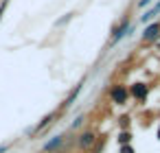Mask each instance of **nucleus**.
<instances>
[{
    "mask_svg": "<svg viewBox=\"0 0 160 153\" xmlns=\"http://www.w3.org/2000/svg\"><path fill=\"white\" fill-rule=\"evenodd\" d=\"M97 131L94 129H83V131H79L77 136H75V144H77V149L81 151V153H88V151H92L94 149V144H97Z\"/></svg>",
    "mask_w": 160,
    "mask_h": 153,
    "instance_id": "nucleus-1",
    "label": "nucleus"
},
{
    "mask_svg": "<svg viewBox=\"0 0 160 153\" xmlns=\"http://www.w3.org/2000/svg\"><path fill=\"white\" fill-rule=\"evenodd\" d=\"M66 142H68V133H57V136H53L51 140H46L42 144V151L44 153H64Z\"/></svg>",
    "mask_w": 160,
    "mask_h": 153,
    "instance_id": "nucleus-2",
    "label": "nucleus"
},
{
    "mask_svg": "<svg viewBox=\"0 0 160 153\" xmlns=\"http://www.w3.org/2000/svg\"><path fill=\"white\" fill-rule=\"evenodd\" d=\"M108 96H110V101H112L114 105H125V103H127V98H129V90H127V85L116 83V85H112V88H110Z\"/></svg>",
    "mask_w": 160,
    "mask_h": 153,
    "instance_id": "nucleus-3",
    "label": "nucleus"
},
{
    "mask_svg": "<svg viewBox=\"0 0 160 153\" xmlns=\"http://www.w3.org/2000/svg\"><path fill=\"white\" fill-rule=\"evenodd\" d=\"M127 90H129V96H132L134 101H138V103H145V101H147V96H149V85H147V83H142V81L132 83Z\"/></svg>",
    "mask_w": 160,
    "mask_h": 153,
    "instance_id": "nucleus-4",
    "label": "nucleus"
},
{
    "mask_svg": "<svg viewBox=\"0 0 160 153\" xmlns=\"http://www.w3.org/2000/svg\"><path fill=\"white\" fill-rule=\"evenodd\" d=\"M129 29H132V20H129V16H127V18L121 20V24H116V26L112 29V44H116V42H121L125 35H129Z\"/></svg>",
    "mask_w": 160,
    "mask_h": 153,
    "instance_id": "nucleus-5",
    "label": "nucleus"
},
{
    "mask_svg": "<svg viewBox=\"0 0 160 153\" xmlns=\"http://www.w3.org/2000/svg\"><path fill=\"white\" fill-rule=\"evenodd\" d=\"M55 118H57V112H51L48 116H44V118H42V120H40L33 129H31V138H35V136H38V133H42L46 127H51V125L55 122Z\"/></svg>",
    "mask_w": 160,
    "mask_h": 153,
    "instance_id": "nucleus-6",
    "label": "nucleus"
},
{
    "mask_svg": "<svg viewBox=\"0 0 160 153\" xmlns=\"http://www.w3.org/2000/svg\"><path fill=\"white\" fill-rule=\"evenodd\" d=\"M160 37V22H151L142 31V42H156Z\"/></svg>",
    "mask_w": 160,
    "mask_h": 153,
    "instance_id": "nucleus-7",
    "label": "nucleus"
},
{
    "mask_svg": "<svg viewBox=\"0 0 160 153\" xmlns=\"http://www.w3.org/2000/svg\"><path fill=\"white\" fill-rule=\"evenodd\" d=\"M81 90H83V85H77V88H75V90L70 92V96H68V98L64 101V105H62V109H68V107H70V105H72V103L77 101V96H79V92H81Z\"/></svg>",
    "mask_w": 160,
    "mask_h": 153,
    "instance_id": "nucleus-8",
    "label": "nucleus"
},
{
    "mask_svg": "<svg viewBox=\"0 0 160 153\" xmlns=\"http://www.w3.org/2000/svg\"><path fill=\"white\" fill-rule=\"evenodd\" d=\"M158 13H160V2H158V5H156V7H153L151 11H147V13H145V16L140 18V22H142V24H145V22H151V20H153V18H156Z\"/></svg>",
    "mask_w": 160,
    "mask_h": 153,
    "instance_id": "nucleus-9",
    "label": "nucleus"
},
{
    "mask_svg": "<svg viewBox=\"0 0 160 153\" xmlns=\"http://www.w3.org/2000/svg\"><path fill=\"white\" fill-rule=\"evenodd\" d=\"M83 122H86V116H83V114H81V116H77V118L70 122V131H77V129H79Z\"/></svg>",
    "mask_w": 160,
    "mask_h": 153,
    "instance_id": "nucleus-10",
    "label": "nucleus"
},
{
    "mask_svg": "<svg viewBox=\"0 0 160 153\" xmlns=\"http://www.w3.org/2000/svg\"><path fill=\"white\" fill-rule=\"evenodd\" d=\"M125 142H127V144L132 142V133H129V131H121V133H118V144L123 146Z\"/></svg>",
    "mask_w": 160,
    "mask_h": 153,
    "instance_id": "nucleus-11",
    "label": "nucleus"
},
{
    "mask_svg": "<svg viewBox=\"0 0 160 153\" xmlns=\"http://www.w3.org/2000/svg\"><path fill=\"white\" fill-rule=\"evenodd\" d=\"M149 5H151V0H138V9H145Z\"/></svg>",
    "mask_w": 160,
    "mask_h": 153,
    "instance_id": "nucleus-12",
    "label": "nucleus"
},
{
    "mask_svg": "<svg viewBox=\"0 0 160 153\" xmlns=\"http://www.w3.org/2000/svg\"><path fill=\"white\" fill-rule=\"evenodd\" d=\"M121 153H134V149L127 144V146H121Z\"/></svg>",
    "mask_w": 160,
    "mask_h": 153,
    "instance_id": "nucleus-13",
    "label": "nucleus"
},
{
    "mask_svg": "<svg viewBox=\"0 0 160 153\" xmlns=\"http://www.w3.org/2000/svg\"><path fill=\"white\" fill-rule=\"evenodd\" d=\"M9 151V144H0V153H7Z\"/></svg>",
    "mask_w": 160,
    "mask_h": 153,
    "instance_id": "nucleus-14",
    "label": "nucleus"
},
{
    "mask_svg": "<svg viewBox=\"0 0 160 153\" xmlns=\"http://www.w3.org/2000/svg\"><path fill=\"white\" fill-rule=\"evenodd\" d=\"M158 140H160V125H158Z\"/></svg>",
    "mask_w": 160,
    "mask_h": 153,
    "instance_id": "nucleus-15",
    "label": "nucleus"
}]
</instances>
